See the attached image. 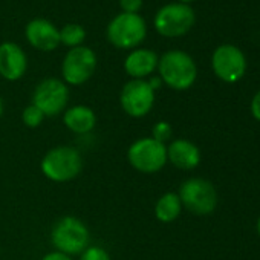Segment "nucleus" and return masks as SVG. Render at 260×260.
Wrapping results in <instances>:
<instances>
[{
  "instance_id": "nucleus-1",
  "label": "nucleus",
  "mask_w": 260,
  "mask_h": 260,
  "mask_svg": "<svg viewBox=\"0 0 260 260\" xmlns=\"http://www.w3.org/2000/svg\"><path fill=\"white\" fill-rule=\"evenodd\" d=\"M159 78L173 90L190 89L198 78V68L190 54L173 49L161 55L158 61Z\"/></svg>"
},
{
  "instance_id": "nucleus-2",
  "label": "nucleus",
  "mask_w": 260,
  "mask_h": 260,
  "mask_svg": "<svg viewBox=\"0 0 260 260\" xmlns=\"http://www.w3.org/2000/svg\"><path fill=\"white\" fill-rule=\"evenodd\" d=\"M42 173L52 182H69L83 170V156L72 146H57L40 162Z\"/></svg>"
},
{
  "instance_id": "nucleus-3",
  "label": "nucleus",
  "mask_w": 260,
  "mask_h": 260,
  "mask_svg": "<svg viewBox=\"0 0 260 260\" xmlns=\"http://www.w3.org/2000/svg\"><path fill=\"white\" fill-rule=\"evenodd\" d=\"M89 239L87 225L75 216L58 219L51 230V242L55 251L68 255L81 254L89 246Z\"/></svg>"
},
{
  "instance_id": "nucleus-4",
  "label": "nucleus",
  "mask_w": 260,
  "mask_h": 260,
  "mask_svg": "<svg viewBox=\"0 0 260 260\" xmlns=\"http://www.w3.org/2000/svg\"><path fill=\"white\" fill-rule=\"evenodd\" d=\"M127 161L137 172L144 175H153L161 172L167 161V146L144 137L134 141L127 149Z\"/></svg>"
},
{
  "instance_id": "nucleus-5",
  "label": "nucleus",
  "mask_w": 260,
  "mask_h": 260,
  "mask_svg": "<svg viewBox=\"0 0 260 260\" xmlns=\"http://www.w3.org/2000/svg\"><path fill=\"white\" fill-rule=\"evenodd\" d=\"M106 36L118 49H135L144 42L147 36V25L140 14L121 13L110 20Z\"/></svg>"
},
{
  "instance_id": "nucleus-6",
  "label": "nucleus",
  "mask_w": 260,
  "mask_h": 260,
  "mask_svg": "<svg viewBox=\"0 0 260 260\" xmlns=\"http://www.w3.org/2000/svg\"><path fill=\"white\" fill-rule=\"evenodd\" d=\"M178 196L182 207L198 216L213 213L217 205V191L214 185L202 178H190L184 181Z\"/></svg>"
},
{
  "instance_id": "nucleus-7",
  "label": "nucleus",
  "mask_w": 260,
  "mask_h": 260,
  "mask_svg": "<svg viewBox=\"0 0 260 260\" xmlns=\"http://www.w3.org/2000/svg\"><path fill=\"white\" fill-rule=\"evenodd\" d=\"M194 11L185 4H169L162 7L155 16V29L164 37L185 36L194 25Z\"/></svg>"
},
{
  "instance_id": "nucleus-8",
  "label": "nucleus",
  "mask_w": 260,
  "mask_h": 260,
  "mask_svg": "<svg viewBox=\"0 0 260 260\" xmlns=\"http://www.w3.org/2000/svg\"><path fill=\"white\" fill-rule=\"evenodd\" d=\"M119 104L125 115L144 118L155 106V90L147 80H130L121 89Z\"/></svg>"
},
{
  "instance_id": "nucleus-9",
  "label": "nucleus",
  "mask_w": 260,
  "mask_h": 260,
  "mask_svg": "<svg viewBox=\"0 0 260 260\" xmlns=\"http://www.w3.org/2000/svg\"><path fill=\"white\" fill-rule=\"evenodd\" d=\"M96 54L87 46L72 48L61 63L63 81L71 86H81L90 80L96 69Z\"/></svg>"
},
{
  "instance_id": "nucleus-10",
  "label": "nucleus",
  "mask_w": 260,
  "mask_h": 260,
  "mask_svg": "<svg viewBox=\"0 0 260 260\" xmlns=\"http://www.w3.org/2000/svg\"><path fill=\"white\" fill-rule=\"evenodd\" d=\"M69 101L68 84L60 78H45L37 84L32 93V103L45 116L60 115Z\"/></svg>"
},
{
  "instance_id": "nucleus-11",
  "label": "nucleus",
  "mask_w": 260,
  "mask_h": 260,
  "mask_svg": "<svg viewBox=\"0 0 260 260\" xmlns=\"http://www.w3.org/2000/svg\"><path fill=\"white\" fill-rule=\"evenodd\" d=\"M211 68L217 78L225 83L239 81L246 71L245 54L234 45H220L211 57Z\"/></svg>"
},
{
  "instance_id": "nucleus-12",
  "label": "nucleus",
  "mask_w": 260,
  "mask_h": 260,
  "mask_svg": "<svg viewBox=\"0 0 260 260\" xmlns=\"http://www.w3.org/2000/svg\"><path fill=\"white\" fill-rule=\"evenodd\" d=\"M25 36L32 48L43 52L54 51L60 45V29L46 19H32L25 28Z\"/></svg>"
},
{
  "instance_id": "nucleus-13",
  "label": "nucleus",
  "mask_w": 260,
  "mask_h": 260,
  "mask_svg": "<svg viewBox=\"0 0 260 260\" xmlns=\"http://www.w3.org/2000/svg\"><path fill=\"white\" fill-rule=\"evenodd\" d=\"M26 69L28 58L19 45L13 42L0 45V75L8 81H17L25 75Z\"/></svg>"
},
{
  "instance_id": "nucleus-14",
  "label": "nucleus",
  "mask_w": 260,
  "mask_h": 260,
  "mask_svg": "<svg viewBox=\"0 0 260 260\" xmlns=\"http://www.w3.org/2000/svg\"><path fill=\"white\" fill-rule=\"evenodd\" d=\"M159 57L155 51L146 48H137L124 60V71L132 80H144L158 69Z\"/></svg>"
},
{
  "instance_id": "nucleus-15",
  "label": "nucleus",
  "mask_w": 260,
  "mask_h": 260,
  "mask_svg": "<svg viewBox=\"0 0 260 260\" xmlns=\"http://www.w3.org/2000/svg\"><path fill=\"white\" fill-rule=\"evenodd\" d=\"M167 161L176 169L193 170L201 162V150L188 140H175L167 147Z\"/></svg>"
},
{
  "instance_id": "nucleus-16",
  "label": "nucleus",
  "mask_w": 260,
  "mask_h": 260,
  "mask_svg": "<svg viewBox=\"0 0 260 260\" xmlns=\"http://www.w3.org/2000/svg\"><path fill=\"white\" fill-rule=\"evenodd\" d=\"M63 122L72 134L87 135L96 125V115L90 107L78 104L64 110Z\"/></svg>"
},
{
  "instance_id": "nucleus-17",
  "label": "nucleus",
  "mask_w": 260,
  "mask_h": 260,
  "mask_svg": "<svg viewBox=\"0 0 260 260\" xmlns=\"http://www.w3.org/2000/svg\"><path fill=\"white\" fill-rule=\"evenodd\" d=\"M182 211V204L178 193L167 191L155 204V217L162 223H170L179 217Z\"/></svg>"
},
{
  "instance_id": "nucleus-18",
  "label": "nucleus",
  "mask_w": 260,
  "mask_h": 260,
  "mask_svg": "<svg viewBox=\"0 0 260 260\" xmlns=\"http://www.w3.org/2000/svg\"><path fill=\"white\" fill-rule=\"evenodd\" d=\"M86 40V29L78 23H68L60 29V43L68 48L83 46Z\"/></svg>"
},
{
  "instance_id": "nucleus-19",
  "label": "nucleus",
  "mask_w": 260,
  "mask_h": 260,
  "mask_svg": "<svg viewBox=\"0 0 260 260\" xmlns=\"http://www.w3.org/2000/svg\"><path fill=\"white\" fill-rule=\"evenodd\" d=\"M45 118L46 116L43 115V112L40 109H37L34 104H29L22 112V122L29 128H37L39 125H42Z\"/></svg>"
},
{
  "instance_id": "nucleus-20",
  "label": "nucleus",
  "mask_w": 260,
  "mask_h": 260,
  "mask_svg": "<svg viewBox=\"0 0 260 260\" xmlns=\"http://www.w3.org/2000/svg\"><path fill=\"white\" fill-rule=\"evenodd\" d=\"M173 135V128L170 125V122L167 121H158L153 128H152V138L166 144V141H169Z\"/></svg>"
},
{
  "instance_id": "nucleus-21",
  "label": "nucleus",
  "mask_w": 260,
  "mask_h": 260,
  "mask_svg": "<svg viewBox=\"0 0 260 260\" xmlns=\"http://www.w3.org/2000/svg\"><path fill=\"white\" fill-rule=\"evenodd\" d=\"M80 260H112L110 254L101 246H87L83 252Z\"/></svg>"
},
{
  "instance_id": "nucleus-22",
  "label": "nucleus",
  "mask_w": 260,
  "mask_h": 260,
  "mask_svg": "<svg viewBox=\"0 0 260 260\" xmlns=\"http://www.w3.org/2000/svg\"><path fill=\"white\" fill-rule=\"evenodd\" d=\"M119 8L127 14H138L143 8V0H119Z\"/></svg>"
},
{
  "instance_id": "nucleus-23",
  "label": "nucleus",
  "mask_w": 260,
  "mask_h": 260,
  "mask_svg": "<svg viewBox=\"0 0 260 260\" xmlns=\"http://www.w3.org/2000/svg\"><path fill=\"white\" fill-rule=\"evenodd\" d=\"M251 113L252 116L260 121V90L252 96V101H251Z\"/></svg>"
},
{
  "instance_id": "nucleus-24",
  "label": "nucleus",
  "mask_w": 260,
  "mask_h": 260,
  "mask_svg": "<svg viewBox=\"0 0 260 260\" xmlns=\"http://www.w3.org/2000/svg\"><path fill=\"white\" fill-rule=\"evenodd\" d=\"M42 260H72V257L68 254H63L60 251H51V252L45 254L42 257Z\"/></svg>"
},
{
  "instance_id": "nucleus-25",
  "label": "nucleus",
  "mask_w": 260,
  "mask_h": 260,
  "mask_svg": "<svg viewBox=\"0 0 260 260\" xmlns=\"http://www.w3.org/2000/svg\"><path fill=\"white\" fill-rule=\"evenodd\" d=\"M149 84H150V86H152V89L156 92V90L161 87L162 81H161V78H159V77H155V78H150V80H149Z\"/></svg>"
},
{
  "instance_id": "nucleus-26",
  "label": "nucleus",
  "mask_w": 260,
  "mask_h": 260,
  "mask_svg": "<svg viewBox=\"0 0 260 260\" xmlns=\"http://www.w3.org/2000/svg\"><path fill=\"white\" fill-rule=\"evenodd\" d=\"M2 113H4V101L0 98V116H2Z\"/></svg>"
},
{
  "instance_id": "nucleus-27",
  "label": "nucleus",
  "mask_w": 260,
  "mask_h": 260,
  "mask_svg": "<svg viewBox=\"0 0 260 260\" xmlns=\"http://www.w3.org/2000/svg\"><path fill=\"white\" fill-rule=\"evenodd\" d=\"M178 2H179V4H185V5H187V4L193 2V0H178Z\"/></svg>"
},
{
  "instance_id": "nucleus-28",
  "label": "nucleus",
  "mask_w": 260,
  "mask_h": 260,
  "mask_svg": "<svg viewBox=\"0 0 260 260\" xmlns=\"http://www.w3.org/2000/svg\"><path fill=\"white\" fill-rule=\"evenodd\" d=\"M257 233H258V236H260V217H258V220H257Z\"/></svg>"
}]
</instances>
